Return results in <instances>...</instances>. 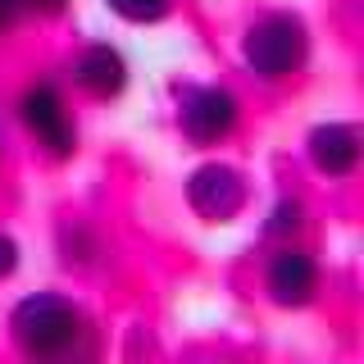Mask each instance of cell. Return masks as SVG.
<instances>
[{"label":"cell","mask_w":364,"mask_h":364,"mask_svg":"<svg viewBox=\"0 0 364 364\" xmlns=\"http://www.w3.org/2000/svg\"><path fill=\"white\" fill-rule=\"evenodd\" d=\"M14 9H18V0H0V28L14 18Z\"/></svg>","instance_id":"13"},{"label":"cell","mask_w":364,"mask_h":364,"mask_svg":"<svg viewBox=\"0 0 364 364\" xmlns=\"http://www.w3.org/2000/svg\"><path fill=\"white\" fill-rule=\"evenodd\" d=\"M232 123H237V100L219 87L191 91L182 100V128H187L191 141H219V136L232 132Z\"/></svg>","instance_id":"3"},{"label":"cell","mask_w":364,"mask_h":364,"mask_svg":"<svg viewBox=\"0 0 364 364\" xmlns=\"http://www.w3.org/2000/svg\"><path fill=\"white\" fill-rule=\"evenodd\" d=\"M187 191H191V205H196L205 219H232V214L242 210V200H246L242 178H237L228 164H205V168H196Z\"/></svg>","instance_id":"4"},{"label":"cell","mask_w":364,"mask_h":364,"mask_svg":"<svg viewBox=\"0 0 364 364\" xmlns=\"http://www.w3.org/2000/svg\"><path fill=\"white\" fill-rule=\"evenodd\" d=\"M23 123H28L55 155L73 151V128H68V119H64V105H60V91L55 87H32L28 96H23Z\"/></svg>","instance_id":"5"},{"label":"cell","mask_w":364,"mask_h":364,"mask_svg":"<svg viewBox=\"0 0 364 364\" xmlns=\"http://www.w3.org/2000/svg\"><path fill=\"white\" fill-rule=\"evenodd\" d=\"M310 155L314 164L323 168V173H350L360 159V136L355 128H346V123H323V128H314L310 136Z\"/></svg>","instance_id":"6"},{"label":"cell","mask_w":364,"mask_h":364,"mask_svg":"<svg viewBox=\"0 0 364 364\" xmlns=\"http://www.w3.org/2000/svg\"><path fill=\"white\" fill-rule=\"evenodd\" d=\"M273 232H287V228H291V232H296V228H301V205H278V210H273Z\"/></svg>","instance_id":"10"},{"label":"cell","mask_w":364,"mask_h":364,"mask_svg":"<svg viewBox=\"0 0 364 364\" xmlns=\"http://www.w3.org/2000/svg\"><path fill=\"white\" fill-rule=\"evenodd\" d=\"M28 5H32V9H41V14H60L64 0H28Z\"/></svg>","instance_id":"12"},{"label":"cell","mask_w":364,"mask_h":364,"mask_svg":"<svg viewBox=\"0 0 364 364\" xmlns=\"http://www.w3.org/2000/svg\"><path fill=\"white\" fill-rule=\"evenodd\" d=\"M14 264H18V246L9 242V237H0V278H9Z\"/></svg>","instance_id":"11"},{"label":"cell","mask_w":364,"mask_h":364,"mask_svg":"<svg viewBox=\"0 0 364 364\" xmlns=\"http://www.w3.org/2000/svg\"><path fill=\"white\" fill-rule=\"evenodd\" d=\"M77 82H82L91 96H119L123 82H128L123 55L109 50V46H91L82 60H77Z\"/></svg>","instance_id":"8"},{"label":"cell","mask_w":364,"mask_h":364,"mask_svg":"<svg viewBox=\"0 0 364 364\" xmlns=\"http://www.w3.org/2000/svg\"><path fill=\"white\" fill-rule=\"evenodd\" d=\"M14 337L32 355H60L77 341V310L60 296H28L14 310Z\"/></svg>","instance_id":"1"},{"label":"cell","mask_w":364,"mask_h":364,"mask_svg":"<svg viewBox=\"0 0 364 364\" xmlns=\"http://www.w3.org/2000/svg\"><path fill=\"white\" fill-rule=\"evenodd\" d=\"M114 9H119L123 18H132V23H146V18H159L168 9V0H109Z\"/></svg>","instance_id":"9"},{"label":"cell","mask_w":364,"mask_h":364,"mask_svg":"<svg viewBox=\"0 0 364 364\" xmlns=\"http://www.w3.org/2000/svg\"><path fill=\"white\" fill-rule=\"evenodd\" d=\"M305 60V28L287 14H269L246 32V64L264 77H282Z\"/></svg>","instance_id":"2"},{"label":"cell","mask_w":364,"mask_h":364,"mask_svg":"<svg viewBox=\"0 0 364 364\" xmlns=\"http://www.w3.org/2000/svg\"><path fill=\"white\" fill-rule=\"evenodd\" d=\"M269 287L282 305H305L314 296V259L305 250H282L269 269Z\"/></svg>","instance_id":"7"}]
</instances>
